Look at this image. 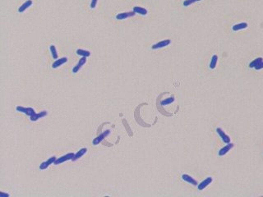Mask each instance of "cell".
<instances>
[{
  "instance_id": "obj_4",
  "label": "cell",
  "mask_w": 263,
  "mask_h": 197,
  "mask_svg": "<svg viewBox=\"0 0 263 197\" xmlns=\"http://www.w3.org/2000/svg\"><path fill=\"white\" fill-rule=\"evenodd\" d=\"M56 159H57V158H56L55 156H52V157H50L48 160L44 161V162H42V163H41V164H40V169L41 170L47 169V168H49V167H50L51 164H55V162Z\"/></svg>"
},
{
  "instance_id": "obj_2",
  "label": "cell",
  "mask_w": 263,
  "mask_h": 197,
  "mask_svg": "<svg viewBox=\"0 0 263 197\" xmlns=\"http://www.w3.org/2000/svg\"><path fill=\"white\" fill-rule=\"evenodd\" d=\"M16 110L17 112H20V113H22L24 114L27 115L29 117H31V116L36 113V111H35V109L33 108H25V107H22V106H17L16 107Z\"/></svg>"
},
{
  "instance_id": "obj_12",
  "label": "cell",
  "mask_w": 263,
  "mask_h": 197,
  "mask_svg": "<svg viewBox=\"0 0 263 197\" xmlns=\"http://www.w3.org/2000/svg\"><path fill=\"white\" fill-rule=\"evenodd\" d=\"M182 179L184 181V182H186L187 183L191 184V185H192V186H197L198 185V182H197V181L194 179L192 176L188 174H183L182 175Z\"/></svg>"
},
{
  "instance_id": "obj_11",
  "label": "cell",
  "mask_w": 263,
  "mask_h": 197,
  "mask_svg": "<svg viewBox=\"0 0 263 197\" xmlns=\"http://www.w3.org/2000/svg\"><path fill=\"white\" fill-rule=\"evenodd\" d=\"M68 61V59L67 57H63V58H58V59H56L55 62L53 63V64H52V68L54 69L58 68H59L60 66H62V65H64V63H66Z\"/></svg>"
},
{
  "instance_id": "obj_26",
  "label": "cell",
  "mask_w": 263,
  "mask_h": 197,
  "mask_svg": "<svg viewBox=\"0 0 263 197\" xmlns=\"http://www.w3.org/2000/svg\"><path fill=\"white\" fill-rule=\"evenodd\" d=\"M10 195L8 193H4L3 192V191H1L0 192V197H9Z\"/></svg>"
},
{
  "instance_id": "obj_7",
  "label": "cell",
  "mask_w": 263,
  "mask_h": 197,
  "mask_svg": "<svg viewBox=\"0 0 263 197\" xmlns=\"http://www.w3.org/2000/svg\"><path fill=\"white\" fill-rule=\"evenodd\" d=\"M216 132H217V134L219 135V136L221 138L223 142L225 143V144L230 143V141H231V140H230V137H229L226 133L223 131L222 129L220 128V127H217V128H216Z\"/></svg>"
},
{
  "instance_id": "obj_16",
  "label": "cell",
  "mask_w": 263,
  "mask_h": 197,
  "mask_svg": "<svg viewBox=\"0 0 263 197\" xmlns=\"http://www.w3.org/2000/svg\"><path fill=\"white\" fill-rule=\"evenodd\" d=\"M248 24L247 22H241L238 23V24H235L232 26V30L234 31H241V30H244L246 28H248Z\"/></svg>"
},
{
  "instance_id": "obj_20",
  "label": "cell",
  "mask_w": 263,
  "mask_h": 197,
  "mask_svg": "<svg viewBox=\"0 0 263 197\" xmlns=\"http://www.w3.org/2000/svg\"><path fill=\"white\" fill-rule=\"evenodd\" d=\"M50 53H51V55L53 57L54 59H58L59 58V55H58V53H57V49H56V47H55V45H51L50 46Z\"/></svg>"
},
{
  "instance_id": "obj_3",
  "label": "cell",
  "mask_w": 263,
  "mask_h": 197,
  "mask_svg": "<svg viewBox=\"0 0 263 197\" xmlns=\"http://www.w3.org/2000/svg\"><path fill=\"white\" fill-rule=\"evenodd\" d=\"M109 134H110V130H106V131H104L103 132L100 134V136H98L97 137H95L94 140H93V145H99L100 143H101L103 141H104L105 138L107 137L108 136H109Z\"/></svg>"
},
{
  "instance_id": "obj_18",
  "label": "cell",
  "mask_w": 263,
  "mask_h": 197,
  "mask_svg": "<svg viewBox=\"0 0 263 197\" xmlns=\"http://www.w3.org/2000/svg\"><path fill=\"white\" fill-rule=\"evenodd\" d=\"M76 54L79 56H82V57H90L91 56V52L89 50H86V49H78L76 50Z\"/></svg>"
},
{
  "instance_id": "obj_5",
  "label": "cell",
  "mask_w": 263,
  "mask_h": 197,
  "mask_svg": "<svg viewBox=\"0 0 263 197\" xmlns=\"http://www.w3.org/2000/svg\"><path fill=\"white\" fill-rule=\"evenodd\" d=\"M86 61H87V58L86 57H82L79 61L77 62V63L76 64V66H74V68H73V72L74 74L77 73L81 68H82V66H84V65L86 63Z\"/></svg>"
},
{
  "instance_id": "obj_13",
  "label": "cell",
  "mask_w": 263,
  "mask_h": 197,
  "mask_svg": "<svg viewBox=\"0 0 263 197\" xmlns=\"http://www.w3.org/2000/svg\"><path fill=\"white\" fill-rule=\"evenodd\" d=\"M47 115H48V112H47V111H41V112H40L39 113H35L34 115L31 116V117H30V120H31V122H36V121H38L40 118H42L45 117Z\"/></svg>"
},
{
  "instance_id": "obj_21",
  "label": "cell",
  "mask_w": 263,
  "mask_h": 197,
  "mask_svg": "<svg viewBox=\"0 0 263 197\" xmlns=\"http://www.w3.org/2000/svg\"><path fill=\"white\" fill-rule=\"evenodd\" d=\"M175 100V99H174V97H169V98H166V99H164V100H162L160 102V104H161V105L162 106H166V105H169V104H171L172 103H173Z\"/></svg>"
},
{
  "instance_id": "obj_25",
  "label": "cell",
  "mask_w": 263,
  "mask_h": 197,
  "mask_svg": "<svg viewBox=\"0 0 263 197\" xmlns=\"http://www.w3.org/2000/svg\"><path fill=\"white\" fill-rule=\"evenodd\" d=\"M254 68L256 69V70H262V69H263V61L261 62L258 65H257Z\"/></svg>"
},
{
  "instance_id": "obj_10",
  "label": "cell",
  "mask_w": 263,
  "mask_h": 197,
  "mask_svg": "<svg viewBox=\"0 0 263 197\" xmlns=\"http://www.w3.org/2000/svg\"><path fill=\"white\" fill-rule=\"evenodd\" d=\"M135 13L132 11V12H125V13H118L116 15V19L117 20H125V19L129 18V17H134L135 16Z\"/></svg>"
},
{
  "instance_id": "obj_22",
  "label": "cell",
  "mask_w": 263,
  "mask_h": 197,
  "mask_svg": "<svg viewBox=\"0 0 263 197\" xmlns=\"http://www.w3.org/2000/svg\"><path fill=\"white\" fill-rule=\"evenodd\" d=\"M263 61V58L262 57H259L257 58H256V59H254L253 61H252L251 63H249V68H254L257 65H258L261 62H262Z\"/></svg>"
},
{
  "instance_id": "obj_15",
  "label": "cell",
  "mask_w": 263,
  "mask_h": 197,
  "mask_svg": "<svg viewBox=\"0 0 263 197\" xmlns=\"http://www.w3.org/2000/svg\"><path fill=\"white\" fill-rule=\"evenodd\" d=\"M86 153H87V148H82L81 150H79V151H77L75 155H74V157L73 158L72 161H77L79 159H81L82 156L85 155Z\"/></svg>"
},
{
  "instance_id": "obj_17",
  "label": "cell",
  "mask_w": 263,
  "mask_h": 197,
  "mask_svg": "<svg viewBox=\"0 0 263 197\" xmlns=\"http://www.w3.org/2000/svg\"><path fill=\"white\" fill-rule=\"evenodd\" d=\"M135 13L139 14V15H141V16H145L148 13V11L142 8V7H139V6H135L133 8V10H132Z\"/></svg>"
},
{
  "instance_id": "obj_14",
  "label": "cell",
  "mask_w": 263,
  "mask_h": 197,
  "mask_svg": "<svg viewBox=\"0 0 263 197\" xmlns=\"http://www.w3.org/2000/svg\"><path fill=\"white\" fill-rule=\"evenodd\" d=\"M33 4V2L32 0H27L26 2H24L18 8V13H22L27 9H28L31 5Z\"/></svg>"
},
{
  "instance_id": "obj_6",
  "label": "cell",
  "mask_w": 263,
  "mask_h": 197,
  "mask_svg": "<svg viewBox=\"0 0 263 197\" xmlns=\"http://www.w3.org/2000/svg\"><path fill=\"white\" fill-rule=\"evenodd\" d=\"M170 44H171V40H161V41L157 42L156 44H154L153 45L151 46V49H162V48H164V47L169 46Z\"/></svg>"
},
{
  "instance_id": "obj_19",
  "label": "cell",
  "mask_w": 263,
  "mask_h": 197,
  "mask_svg": "<svg viewBox=\"0 0 263 197\" xmlns=\"http://www.w3.org/2000/svg\"><path fill=\"white\" fill-rule=\"evenodd\" d=\"M218 62V56L217 55H213L211 57V62H210V64H209V68L211 69H215L216 65H217Z\"/></svg>"
},
{
  "instance_id": "obj_9",
  "label": "cell",
  "mask_w": 263,
  "mask_h": 197,
  "mask_svg": "<svg viewBox=\"0 0 263 197\" xmlns=\"http://www.w3.org/2000/svg\"><path fill=\"white\" fill-rule=\"evenodd\" d=\"M234 146V144H233V143H228L226 144L225 145L224 147H222L220 150H219V153H218V155L219 156H224L226 155L227 153L229 151H230V150H232Z\"/></svg>"
},
{
  "instance_id": "obj_23",
  "label": "cell",
  "mask_w": 263,
  "mask_h": 197,
  "mask_svg": "<svg viewBox=\"0 0 263 197\" xmlns=\"http://www.w3.org/2000/svg\"><path fill=\"white\" fill-rule=\"evenodd\" d=\"M200 1H201V0H185V1H183V5L184 7H188V6H190V5L193 4L194 3L200 2Z\"/></svg>"
},
{
  "instance_id": "obj_24",
  "label": "cell",
  "mask_w": 263,
  "mask_h": 197,
  "mask_svg": "<svg viewBox=\"0 0 263 197\" xmlns=\"http://www.w3.org/2000/svg\"><path fill=\"white\" fill-rule=\"evenodd\" d=\"M97 3H98V0H91V4H90V8H91V9L95 8V7L97 5Z\"/></svg>"
},
{
  "instance_id": "obj_1",
  "label": "cell",
  "mask_w": 263,
  "mask_h": 197,
  "mask_svg": "<svg viewBox=\"0 0 263 197\" xmlns=\"http://www.w3.org/2000/svg\"><path fill=\"white\" fill-rule=\"evenodd\" d=\"M74 155H75V154H73V153H68V154H66V155H64L59 157V158H58V159L55 160V165L61 164H63V163H65L66 161L72 160L73 158L74 157Z\"/></svg>"
},
{
  "instance_id": "obj_8",
  "label": "cell",
  "mask_w": 263,
  "mask_h": 197,
  "mask_svg": "<svg viewBox=\"0 0 263 197\" xmlns=\"http://www.w3.org/2000/svg\"><path fill=\"white\" fill-rule=\"evenodd\" d=\"M212 181H213V178H212L211 177H208V178H206L204 179L202 182H201L200 183H198V185H197V189H198L199 191H202V190H204L205 188L207 187L212 182Z\"/></svg>"
}]
</instances>
